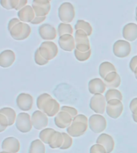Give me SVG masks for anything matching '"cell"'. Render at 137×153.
<instances>
[{"mask_svg":"<svg viewBox=\"0 0 137 153\" xmlns=\"http://www.w3.org/2000/svg\"><path fill=\"white\" fill-rule=\"evenodd\" d=\"M59 19L63 23H71L75 16L74 6L71 2H66L60 5L58 9Z\"/></svg>","mask_w":137,"mask_h":153,"instance_id":"obj_1","label":"cell"},{"mask_svg":"<svg viewBox=\"0 0 137 153\" xmlns=\"http://www.w3.org/2000/svg\"><path fill=\"white\" fill-rule=\"evenodd\" d=\"M9 32L13 39L16 41H23L26 39L30 36L31 29V26L27 23L20 22L19 23L16 24Z\"/></svg>","mask_w":137,"mask_h":153,"instance_id":"obj_2","label":"cell"},{"mask_svg":"<svg viewBox=\"0 0 137 153\" xmlns=\"http://www.w3.org/2000/svg\"><path fill=\"white\" fill-rule=\"evenodd\" d=\"M88 126L94 133H103L107 128V120L101 114H93L89 117Z\"/></svg>","mask_w":137,"mask_h":153,"instance_id":"obj_3","label":"cell"},{"mask_svg":"<svg viewBox=\"0 0 137 153\" xmlns=\"http://www.w3.org/2000/svg\"><path fill=\"white\" fill-rule=\"evenodd\" d=\"M38 50L41 55L47 61L54 59L59 53L57 45L53 42L52 41H44L43 42L41 43Z\"/></svg>","mask_w":137,"mask_h":153,"instance_id":"obj_4","label":"cell"},{"mask_svg":"<svg viewBox=\"0 0 137 153\" xmlns=\"http://www.w3.org/2000/svg\"><path fill=\"white\" fill-rule=\"evenodd\" d=\"M75 49L80 52H87L91 50V45L89 36L86 32L82 30H78L75 32Z\"/></svg>","mask_w":137,"mask_h":153,"instance_id":"obj_5","label":"cell"},{"mask_svg":"<svg viewBox=\"0 0 137 153\" xmlns=\"http://www.w3.org/2000/svg\"><path fill=\"white\" fill-rule=\"evenodd\" d=\"M15 126L16 128L23 133H27L31 131L33 127L31 121V116H30V114L26 113V112H20L19 114L17 115Z\"/></svg>","mask_w":137,"mask_h":153,"instance_id":"obj_6","label":"cell"},{"mask_svg":"<svg viewBox=\"0 0 137 153\" xmlns=\"http://www.w3.org/2000/svg\"><path fill=\"white\" fill-rule=\"evenodd\" d=\"M113 53L116 57L125 58L129 56L132 51V46L128 41L127 40H117L112 47Z\"/></svg>","mask_w":137,"mask_h":153,"instance_id":"obj_7","label":"cell"},{"mask_svg":"<svg viewBox=\"0 0 137 153\" xmlns=\"http://www.w3.org/2000/svg\"><path fill=\"white\" fill-rule=\"evenodd\" d=\"M107 103L105 96L103 94H96L91 97L89 102V107L97 114L103 115L106 111Z\"/></svg>","mask_w":137,"mask_h":153,"instance_id":"obj_8","label":"cell"},{"mask_svg":"<svg viewBox=\"0 0 137 153\" xmlns=\"http://www.w3.org/2000/svg\"><path fill=\"white\" fill-rule=\"evenodd\" d=\"M123 112V105L122 100L113 99L107 103L106 107V112L112 119H117L122 115Z\"/></svg>","mask_w":137,"mask_h":153,"instance_id":"obj_9","label":"cell"},{"mask_svg":"<svg viewBox=\"0 0 137 153\" xmlns=\"http://www.w3.org/2000/svg\"><path fill=\"white\" fill-rule=\"evenodd\" d=\"M33 128L36 130H43L48 125V117L41 110H36L31 115Z\"/></svg>","mask_w":137,"mask_h":153,"instance_id":"obj_10","label":"cell"},{"mask_svg":"<svg viewBox=\"0 0 137 153\" xmlns=\"http://www.w3.org/2000/svg\"><path fill=\"white\" fill-rule=\"evenodd\" d=\"M89 128L88 124L85 122L73 120L72 124L67 128V132L72 137H79L82 136L87 131Z\"/></svg>","mask_w":137,"mask_h":153,"instance_id":"obj_11","label":"cell"},{"mask_svg":"<svg viewBox=\"0 0 137 153\" xmlns=\"http://www.w3.org/2000/svg\"><path fill=\"white\" fill-rule=\"evenodd\" d=\"M33 7L36 16H47L50 10V1L49 0H33Z\"/></svg>","mask_w":137,"mask_h":153,"instance_id":"obj_12","label":"cell"},{"mask_svg":"<svg viewBox=\"0 0 137 153\" xmlns=\"http://www.w3.org/2000/svg\"><path fill=\"white\" fill-rule=\"evenodd\" d=\"M38 34L44 41H53L57 37V30L53 26L45 23L38 26Z\"/></svg>","mask_w":137,"mask_h":153,"instance_id":"obj_13","label":"cell"},{"mask_svg":"<svg viewBox=\"0 0 137 153\" xmlns=\"http://www.w3.org/2000/svg\"><path fill=\"white\" fill-rule=\"evenodd\" d=\"M20 142L13 136L5 138L2 142V151L7 153H18L20 150Z\"/></svg>","mask_w":137,"mask_h":153,"instance_id":"obj_14","label":"cell"},{"mask_svg":"<svg viewBox=\"0 0 137 153\" xmlns=\"http://www.w3.org/2000/svg\"><path fill=\"white\" fill-rule=\"evenodd\" d=\"M33 97L29 93H22L16 98V105L19 109L26 112L30 111L33 106Z\"/></svg>","mask_w":137,"mask_h":153,"instance_id":"obj_15","label":"cell"},{"mask_svg":"<svg viewBox=\"0 0 137 153\" xmlns=\"http://www.w3.org/2000/svg\"><path fill=\"white\" fill-rule=\"evenodd\" d=\"M58 43L59 47L67 52H72L75 50V40L72 34H64L59 37Z\"/></svg>","mask_w":137,"mask_h":153,"instance_id":"obj_16","label":"cell"},{"mask_svg":"<svg viewBox=\"0 0 137 153\" xmlns=\"http://www.w3.org/2000/svg\"><path fill=\"white\" fill-rule=\"evenodd\" d=\"M55 124L59 128H67L72 124L73 117L67 112L60 111L55 117Z\"/></svg>","mask_w":137,"mask_h":153,"instance_id":"obj_17","label":"cell"},{"mask_svg":"<svg viewBox=\"0 0 137 153\" xmlns=\"http://www.w3.org/2000/svg\"><path fill=\"white\" fill-rule=\"evenodd\" d=\"M106 88L107 86L101 78H93L88 82V91L92 95L103 94L105 92Z\"/></svg>","mask_w":137,"mask_h":153,"instance_id":"obj_18","label":"cell"},{"mask_svg":"<svg viewBox=\"0 0 137 153\" xmlns=\"http://www.w3.org/2000/svg\"><path fill=\"white\" fill-rule=\"evenodd\" d=\"M15 53L11 50H5L0 53V66L2 68L11 67L15 62Z\"/></svg>","mask_w":137,"mask_h":153,"instance_id":"obj_19","label":"cell"},{"mask_svg":"<svg viewBox=\"0 0 137 153\" xmlns=\"http://www.w3.org/2000/svg\"><path fill=\"white\" fill-rule=\"evenodd\" d=\"M96 143L103 145L107 150V153H111L115 148V140L109 134H100L96 140Z\"/></svg>","mask_w":137,"mask_h":153,"instance_id":"obj_20","label":"cell"},{"mask_svg":"<svg viewBox=\"0 0 137 153\" xmlns=\"http://www.w3.org/2000/svg\"><path fill=\"white\" fill-rule=\"evenodd\" d=\"M123 38L128 42H134L137 39V24L133 22L126 24L122 30Z\"/></svg>","mask_w":137,"mask_h":153,"instance_id":"obj_21","label":"cell"},{"mask_svg":"<svg viewBox=\"0 0 137 153\" xmlns=\"http://www.w3.org/2000/svg\"><path fill=\"white\" fill-rule=\"evenodd\" d=\"M35 13L34 10L32 6L26 5L23 9L18 11V17L20 21L25 23H31L32 20L35 18Z\"/></svg>","mask_w":137,"mask_h":153,"instance_id":"obj_22","label":"cell"},{"mask_svg":"<svg viewBox=\"0 0 137 153\" xmlns=\"http://www.w3.org/2000/svg\"><path fill=\"white\" fill-rule=\"evenodd\" d=\"M60 109L61 107L59 102L54 98H51L45 104L43 112L47 115V117H55L60 112Z\"/></svg>","mask_w":137,"mask_h":153,"instance_id":"obj_23","label":"cell"},{"mask_svg":"<svg viewBox=\"0 0 137 153\" xmlns=\"http://www.w3.org/2000/svg\"><path fill=\"white\" fill-rule=\"evenodd\" d=\"M107 88H117L120 87L121 83L120 76L117 74V72H111L103 79Z\"/></svg>","mask_w":137,"mask_h":153,"instance_id":"obj_24","label":"cell"},{"mask_svg":"<svg viewBox=\"0 0 137 153\" xmlns=\"http://www.w3.org/2000/svg\"><path fill=\"white\" fill-rule=\"evenodd\" d=\"M63 140L64 139H63V136H62V132L55 131L52 134V136H50L48 145H49V147L50 148H52V149L60 148L62 147V143H63Z\"/></svg>","mask_w":137,"mask_h":153,"instance_id":"obj_25","label":"cell"},{"mask_svg":"<svg viewBox=\"0 0 137 153\" xmlns=\"http://www.w3.org/2000/svg\"><path fill=\"white\" fill-rule=\"evenodd\" d=\"M111 72H116V68L112 63L109 62H103L99 65V76L104 79L108 74Z\"/></svg>","mask_w":137,"mask_h":153,"instance_id":"obj_26","label":"cell"},{"mask_svg":"<svg viewBox=\"0 0 137 153\" xmlns=\"http://www.w3.org/2000/svg\"><path fill=\"white\" fill-rule=\"evenodd\" d=\"M46 148L45 143L41 140L40 139L38 140H34L30 144L29 147L28 153H45Z\"/></svg>","mask_w":137,"mask_h":153,"instance_id":"obj_27","label":"cell"},{"mask_svg":"<svg viewBox=\"0 0 137 153\" xmlns=\"http://www.w3.org/2000/svg\"><path fill=\"white\" fill-rule=\"evenodd\" d=\"M75 30H82L84 32H86L88 36H91L92 34V32H93V29H92L91 24L87 22L84 21V20H82V19L77 20L76 23L75 25Z\"/></svg>","mask_w":137,"mask_h":153,"instance_id":"obj_28","label":"cell"},{"mask_svg":"<svg viewBox=\"0 0 137 153\" xmlns=\"http://www.w3.org/2000/svg\"><path fill=\"white\" fill-rule=\"evenodd\" d=\"M0 113L5 115L7 117V119L9 120V125L11 126L15 123L17 119L16 112L13 108L10 107H5L2 108L0 109Z\"/></svg>","mask_w":137,"mask_h":153,"instance_id":"obj_29","label":"cell"},{"mask_svg":"<svg viewBox=\"0 0 137 153\" xmlns=\"http://www.w3.org/2000/svg\"><path fill=\"white\" fill-rule=\"evenodd\" d=\"M105 98L107 102L113 99H117V100H122L123 95L122 93L120 90H118L116 88H109L105 93Z\"/></svg>","mask_w":137,"mask_h":153,"instance_id":"obj_30","label":"cell"},{"mask_svg":"<svg viewBox=\"0 0 137 153\" xmlns=\"http://www.w3.org/2000/svg\"><path fill=\"white\" fill-rule=\"evenodd\" d=\"M55 131V129L50 128H46L41 130V131L38 134V137L45 144H48L50 136H52V134Z\"/></svg>","mask_w":137,"mask_h":153,"instance_id":"obj_31","label":"cell"},{"mask_svg":"<svg viewBox=\"0 0 137 153\" xmlns=\"http://www.w3.org/2000/svg\"><path fill=\"white\" fill-rule=\"evenodd\" d=\"M73 33V28L69 23H61L58 26V35L59 37L64 34H72Z\"/></svg>","mask_w":137,"mask_h":153,"instance_id":"obj_32","label":"cell"},{"mask_svg":"<svg viewBox=\"0 0 137 153\" xmlns=\"http://www.w3.org/2000/svg\"><path fill=\"white\" fill-rule=\"evenodd\" d=\"M51 96L48 93H42L41 95H39L37 97V100H36V105H37V108H38V110H41L43 111V107L48 100L51 99Z\"/></svg>","mask_w":137,"mask_h":153,"instance_id":"obj_33","label":"cell"},{"mask_svg":"<svg viewBox=\"0 0 137 153\" xmlns=\"http://www.w3.org/2000/svg\"><path fill=\"white\" fill-rule=\"evenodd\" d=\"M74 55L75 57L79 62H86L91 57V50H89L87 52H80L77 49H75L74 50Z\"/></svg>","mask_w":137,"mask_h":153,"instance_id":"obj_34","label":"cell"},{"mask_svg":"<svg viewBox=\"0 0 137 153\" xmlns=\"http://www.w3.org/2000/svg\"><path fill=\"white\" fill-rule=\"evenodd\" d=\"M62 136H63V143H62V147L60 148V149L62 150H67L68 148H70L72 146L73 143V140H72V136H71L69 134L65 133V132H62Z\"/></svg>","mask_w":137,"mask_h":153,"instance_id":"obj_35","label":"cell"},{"mask_svg":"<svg viewBox=\"0 0 137 153\" xmlns=\"http://www.w3.org/2000/svg\"><path fill=\"white\" fill-rule=\"evenodd\" d=\"M34 59H35V62L38 65H45L48 64V62H49V61L46 60L45 58L41 55L38 48V49H36V50L35 51Z\"/></svg>","mask_w":137,"mask_h":153,"instance_id":"obj_36","label":"cell"},{"mask_svg":"<svg viewBox=\"0 0 137 153\" xmlns=\"http://www.w3.org/2000/svg\"><path fill=\"white\" fill-rule=\"evenodd\" d=\"M9 120L5 115L0 113V132L4 131L9 127Z\"/></svg>","mask_w":137,"mask_h":153,"instance_id":"obj_37","label":"cell"},{"mask_svg":"<svg viewBox=\"0 0 137 153\" xmlns=\"http://www.w3.org/2000/svg\"><path fill=\"white\" fill-rule=\"evenodd\" d=\"M90 153H107V150L103 145L96 143L90 148Z\"/></svg>","mask_w":137,"mask_h":153,"instance_id":"obj_38","label":"cell"},{"mask_svg":"<svg viewBox=\"0 0 137 153\" xmlns=\"http://www.w3.org/2000/svg\"><path fill=\"white\" fill-rule=\"evenodd\" d=\"M60 111H64V112H68L73 117V119L78 115V111H77L76 108H75L74 107H71V106H66V105L62 106V107H61Z\"/></svg>","mask_w":137,"mask_h":153,"instance_id":"obj_39","label":"cell"},{"mask_svg":"<svg viewBox=\"0 0 137 153\" xmlns=\"http://www.w3.org/2000/svg\"><path fill=\"white\" fill-rule=\"evenodd\" d=\"M129 68L130 69L132 70V72L134 73L135 69L137 68V55L134 56V57L131 59V61H130L129 62Z\"/></svg>","mask_w":137,"mask_h":153,"instance_id":"obj_40","label":"cell"},{"mask_svg":"<svg viewBox=\"0 0 137 153\" xmlns=\"http://www.w3.org/2000/svg\"><path fill=\"white\" fill-rule=\"evenodd\" d=\"M20 22H21L20 21V19H16V18H14V19H11L9 21V22H8V26H7V30H8V31L11 30L16 24L19 23Z\"/></svg>","mask_w":137,"mask_h":153,"instance_id":"obj_41","label":"cell"},{"mask_svg":"<svg viewBox=\"0 0 137 153\" xmlns=\"http://www.w3.org/2000/svg\"><path fill=\"white\" fill-rule=\"evenodd\" d=\"M46 17L47 16H43V17H38V16H35V18L32 20L31 23L32 25H38V24H41L42 22L46 20Z\"/></svg>","mask_w":137,"mask_h":153,"instance_id":"obj_42","label":"cell"},{"mask_svg":"<svg viewBox=\"0 0 137 153\" xmlns=\"http://www.w3.org/2000/svg\"><path fill=\"white\" fill-rule=\"evenodd\" d=\"M0 3L4 9L12 10L11 7V0H0Z\"/></svg>","mask_w":137,"mask_h":153,"instance_id":"obj_43","label":"cell"},{"mask_svg":"<svg viewBox=\"0 0 137 153\" xmlns=\"http://www.w3.org/2000/svg\"><path fill=\"white\" fill-rule=\"evenodd\" d=\"M135 108H137V97L133 98L129 104V108L131 111H132Z\"/></svg>","mask_w":137,"mask_h":153,"instance_id":"obj_44","label":"cell"},{"mask_svg":"<svg viewBox=\"0 0 137 153\" xmlns=\"http://www.w3.org/2000/svg\"><path fill=\"white\" fill-rule=\"evenodd\" d=\"M27 2H28V0H19V7H17L16 10L19 11L21 9H23L24 7H26V5H27Z\"/></svg>","mask_w":137,"mask_h":153,"instance_id":"obj_45","label":"cell"},{"mask_svg":"<svg viewBox=\"0 0 137 153\" xmlns=\"http://www.w3.org/2000/svg\"><path fill=\"white\" fill-rule=\"evenodd\" d=\"M19 0H11V7L12 9L16 10L17 7H19Z\"/></svg>","mask_w":137,"mask_h":153,"instance_id":"obj_46","label":"cell"},{"mask_svg":"<svg viewBox=\"0 0 137 153\" xmlns=\"http://www.w3.org/2000/svg\"><path fill=\"white\" fill-rule=\"evenodd\" d=\"M132 119H133V120H134L135 123H137V115L132 114Z\"/></svg>","mask_w":137,"mask_h":153,"instance_id":"obj_47","label":"cell"},{"mask_svg":"<svg viewBox=\"0 0 137 153\" xmlns=\"http://www.w3.org/2000/svg\"><path fill=\"white\" fill-rule=\"evenodd\" d=\"M131 112H132V114L137 115V108H134V109L132 110V111H131Z\"/></svg>","mask_w":137,"mask_h":153,"instance_id":"obj_48","label":"cell"},{"mask_svg":"<svg viewBox=\"0 0 137 153\" xmlns=\"http://www.w3.org/2000/svg\"><path fill=\"white\" fill-rule=\"evenodd\" d=\"M134 74H135V79H136V80H137V68H136V69H135V70Z\"/></svg>","mask_w":137,"mask_h":153,"instance_id":"obj_49","label":"cell"},{"mask_svg":"<svg viewBox=\"0 0 137 153\" xmlns=\"http://www.w3.org/2000/svg\"><path fill=\"white\" fill-rule=\"evenodd\" d=\"M135 20L137 22V11H135Z\"/></svg>","mask_w":137,"mask_h":153,"instance_id":"obj_50","label":"cell"},{"mask_svg":"<svg viewBox=\"0 0 137 153\" xmlns=\"http://www.w3.org/2000/svg\"><path fill=\"white\" fill-rule=\"evenodd\" d=\"M0 153H7V152H3V151H2V152H1Z\"/></svg>","mask_w":137,"mask_h":153,"instance_id":"obj_51","label":"cell"},{"mask_svg":"<svg viewBox=\"0 0 137 153\" xmlns=\"http://www.w3.org/2000/svg\"><path fill=\"white\" fill-rule=\"evenodd\" d=\"M135 11H137V7H136V8H135Z\"/></svg>","mask_w":137,"mask_h":153,"instance_id":"obj_52","label":"cell"},{"mask_svg":"<svg viewBox=\"0 0 137 153\" xmlns=\"http://www.w3.org/2000/svg\"><path fill=\"white\" fill-rule=\"evenodd\" d=\"M49 1H51V0H49Z\"/></svg>","mask_w":137,"mask_h":153,"instance_id":"obj_53","label":"cell"}]
</instances>
